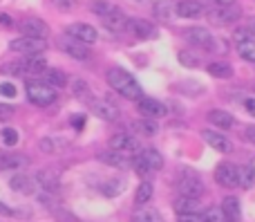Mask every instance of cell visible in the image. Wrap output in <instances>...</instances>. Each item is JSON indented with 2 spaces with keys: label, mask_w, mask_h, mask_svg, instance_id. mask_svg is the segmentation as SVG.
<instances>
[{
  "label": "cell",
  "mask_w": 255,
  "mask_h": 222,
  "mask_svg": "<svg viewBox=\"0 0 255 222\" xmlns=\"http://www.w3.org/2000/svg\"><path fill=\"white\" fill-rule=\"evenodd\" d=\"M7 117H11V108H9V106H0V119H7Z\"/></svg>",
  "instance_id": "obj_49"
},
{
  "label": "cell",
  "mask_w": 255,
  "mask_h": 222,
  "mask_svg": "<svg viewBox=\"0 0 255 222\" xmlns=\"http://www.w3.org/2000/svg\"><path fill=\"white\" fill-rule=\"evenodd\" d=\"M2 139L7 146H16L18 144V133L13 128H2Z\"/></svg>",
  "instance_id": "obj_39"
},
{
  "label": "cell",
  "mask_w": 255,
  "mask_h": 222,
  "mask_svg": "<svg viewBox=\"0 0 255 222\" xmlns=\"http://www.w3.org/2000/svg\"><path fill=\"white\" fill-rule=\"evenodd\" d=\"M36 182H38L40 187L49 189V191H56V189H58V175L54 173V171H38Z\"/></svg>",
  "instance_id": "obj_29"
},
{
  "label": "cell",
  "mask_w": 255,
  "mask_h": 222,
  "mask_svg": "<svg viewBox=\"0 0 255 222\" xmlns=\"http://www.w3.org/2000/svg\"><path fill=\"white\" fill-rule=\"evenodd\" d=\"M134 171H136V173H139L143 180H148L150 175H152V169H150V166L145 164V160H143L141 155H139V157H134Z\"/></svg>",
  "instance_id": "obj_37"
},
{
  "label": "cell",
  "mask_w": 255,
  "mask_h": 222,
  "mask_svg": "<svg viewBox=\"0 0 255 222\" xmlns=\"http://www.w3.org/2000/svg\"><path fill=\"white\" fill-rule=\"evenodd\" d=\"M27 99L40 108H47L56 101V90L45 81H29L27 83Z\"/></svg>",
  "instance_id": "obj_2"
},
{
  "label": "cell",
  "mask_w": 255,
  "mask_h": 222,
  "mask_svg": "<svg viewBox=\"0 0 255 222\" xmlns=\"http://www.w3.org/2000/svg\"><path fill=\"white\" fill-rule=\"evenodd\" d=\"M247 29H249V31H251V36H255V18H253V20H251V22H249V27H247Z\"/></svg>",
  "instance_id": "obj_52"
},
{
  "label": "cell",
  "mask_w": 255,
  "mask_h": 222,
  "mask_svg": "<svg viewBox=\"0 0 255 222\" xmlns=\"http://www.w3.org/2000/svg\"><path fill=\"white\" fill-rule=\"evenodd\" d=\"M244 108H247L249 115L255 117V97H247V99H244Z\"/></svg>",
  "instance_id": "obj_45"
},
{
  "label": "cell",
  "mask_w": 255,
  "mask_h": 222,
  "mask_svg": "<svg viewBox=\"0 0 255 222\" xmlns=\"http://www.w3.org/2000/svg\"><path fill=\"white\" fill-rule=\"evenodd\" d=\"M90 108H92L94 115L101 117V119H106V121H115L117 117H119L117 106L110 103V101H106V99H90Z\"/></svg>",
  "instance_id": "obj_14"
},
{
  "label": "cell",
  "mask_w": 255,
  "mask_h": 222,
  "mask_svg": "<svg viewBox=\"0 0 255 222\" xmlns=\"http://www.w3.org/2000/svg\"><path fill=\"white\" fill-rule=\"evenodd\" d=\"M152 11H154V16H157L159 20L168 22L177 13V2L175 0H157L154 7H152Z\"/></svg>",
  "instance_id": "obj_18"
},
{
  "label": "cell",
  "mask_w": 255,
  "mask_h": 222,
  "mask_svg": "<svg viewBox=\"0 0 255 222\" xmlns=\"http://www.w3.org/2000/svg\"><path fill=\"white\" fill-rule=\"evenodd\" d=\"M20 63H22V72H27V74H43L47 70V63L40 56H27V61Z\"/></svg>",
  "instance_id": "obj_22"
},
{
  "label": "cell",
  "mask_w": 255,
  "mask_h": 222,
  "mask_svg": "<svg viewBox=\"0 0 255 222\" xmlns=\"http://www.w3.org/2000/svg\"><path fill=\"white\" fill-rule=\"evenodd\" d=\"M175 211H177L179 216H181V214H197V211H199V200H197V198H186V196L177 198Z\"/></svg>",
  "instance_id": "obj_24"
},
{
  "label": "cell",
  "mask_w": 255,
  "mask_h": 222,
  "mask_svg": "<svg viewBox=\"0 0 255 222\" xmlns=\"http://www.w3.org/2000/svg\"><path fill=\"white\" fill-rule=\"evenodd\" d=\"M132 222H163V218L159 216V211H154V209H141L134 214Z\"/></svg>",
  "instance_id": "obj_35"
},
{
  "label": "cell",
  "mask_w": 255,
  "mask_h": 222,
  "mask_svg": "<svg viewBox=\"0 0 255 222\" xmlns=\"http://www.w3.org/2000/svg\"><path fill=\"white\" fill-rule=\"evenodd\" d=\"M208 121H211L213 126H217V128H224V130H229V128L235 126L233 115L226 112V110H211L208 112Z\"/></svg>",
  "instance_id": "obj_20"
},
{
  "label": "cell",
  "mask_w": 255,
  "mask_h": 222,
  "mask_svg": "<svg viewBox=\"0 0 255 222\" xmlns=\"http://www.w3.org/2000/svg\"><path fill=\"white\" fill-rule=\"evenodd\" d=\"M61 49L65 54H70L72 58H76V61H88V58H90L88 45L79 43V40L70 38V36H63V38H61Z\"/></svg>",
  "instance_id": "obj_11"
},
{
  "label": "cell",
  "mask_w": 255,
  "mask_h": 222,
  "mask_svg": "<svg viewBox=\"0 0 255 222\" xmlns=\"http://www.w3.org/2000/svg\"><path fill=\"white\" fill-rule=\"evenodd\" d=\"M9 49L18 54H25V56H38L40 52L47 49V40L45 38H31V36H20V38L11 40Z\"/></svg>",
  "instance_id": "obj_3"
},
{
  "label": "cell",
  "mask_w": 255,
  "mask_h": 222,
  "mask_svg": "<svg viewBox=\"0 0 255 222\" xmlns=\"http://www.w3.org/2000/svg\"><path fill=\"white\" fill-rule=\"evenodd\" d=\"M215 180L220 187L224 189H238V169H235L233 164H229V162H222L220 166L215 169Z\"/></svg>",
  "instance_id": "obj_6"
},
{
  "label": "cell",
  "mask_w": 255,
  "mask_h": 222,
  "mask_svg": "<svg viewBox=\"0 0 255 222\" xmlns=\"http://www.w3.org/2000/svg\"><path fill=\"white\" fill-rule=\"evenodd\" d=\"M141 157H143V160H145V164H148L152 171L163 169V157H161V153H159V151H154V148H145V151L141 153Z\"/></svg>",
  "instance_id": "obj_30"
},
{
  "label": "cell",
  "mask_w": 255,
  "mask_h": 222,
  "mask_svg": "<svg viewBox=\"0 0 255 222\" xmlns=\"http://www.w3.org/2000/svg\"><path fill=\"white\" fill-rule=\"evenodd\" d=\"M101 22L108 27L110 31H124L126 29V22H128V18L121 13V9L119 11H115V13H110V16H103L101 18Z\"/></svg>",
  "instance_id": "obj_21"
},
{
  "label": "cell",
  "mask_w": 255,
  "mask_h": 222,
  "mask_svg": "<svg viewBox=\"0 0 255 222\" xmlns=\"http://www.w3.org/2000/svg\"><path fill=\"white\" fill-rule=\"evenodd\" d=\"M18 29L22 36H31V38H47L49 34V27L40 18H25L18 22Z\"/></svg>",
  "instance_id": "obj_5"
},
{
  "label": "cell",
  "mask_w": 255,
  "mask_h": 222,
  "mask_svg": "<svg viewBox=\"0 0 255 222\" xmlns=\"http://www.w3.org/2000/svg\"><path fill=\"white\" fill-rule=\"evenodd\" d=\"M67 36L83 45H94L99 40V31L92 25H88V22H74V25H70L67 27Z\"/></svg>",
  "instance_id": "obj_4"
},
{
  "label": "cell",
  "mask_w": 255,
  "mask_h": 222,
  "mask_svg": "<svg viewBox=\"0 0 255 222\" xmlns=\"http://www.w3.org/2000/svg\"><path fill=\"white\" fill-rule=\"evenodd\" d=\"M54 2H56L61 9H70L72 7V0H54Z\"/></svg>",
  "instance_id": "obj_50"
},
{
  "label": "cell",
  "mask_w": 255,
  "mask_h": 222,
  "mask_svg": "<svg viewBox=\"0 0 255 222\" xmlns=\"http://www.w3.org/2000/svg\"><path fill=\"white\" fill-rule=\"evenodd\" d=\"M54 144H56V142H54V139H49V137H47V139H40V151H43V153H54V151H58Z\"/></svg>",
  "instance_id": "obj_40"
},
{
  "label": "cell",
  "mask_w": 255,
  "mask_h": 222,
  "mask_svg": "<svg viewBox=\"0 0 255 222\" xmlns=\"http://www.w3.org/2000/svg\"><path fill=\"white\" fill-rule=\"evenodd\" d=\"M249 137H251L253 142H255V128H249Z\"/></svg>",
  "instance_id": "obj_53"
},
{
  "label": "cell",
  "mask_w": 255,
  "mask_h": 222,
  "mask_svg": "<svg viewBox=\"0 0 255 222\" xmlns=\"http://www.w3.org/2000/svg\"><path fill=\"white\" fill-rule=\"evenodd\" d=\"M181 63H184V65H190V67H195L197 65V58H193V56H186V52H181Z\"/></svg>",
  "instance_id": "obj_47"
},
{
  "label": "cell",
  "mask_w": 255,
  "mask_h": 222,
  "mask_svg": "<svg viewBox=\"0 0 255 222\" xmlns=\"http://www.w3.org/2000/svg\"><path fill=\"white\" fill-rule=\"evenodd\" d=\"M238 52H240V56H242L244 61L255 63V38L253 36L251 38H247V40H242V43H238Z\"/></svg>",
  "instance_id": "obj_32"
},
{
  "label": "cell",
  "mask_w": 255,
  "mask_h": 222,
  "mask_svg": "<svg viewBox=\"0 0 255 222\" xmlns=\"http://www.w3.org/2000/svg\"><path fill=\"white\" fill-rule=\"evenodd\" d=\"M184 36L188 38V43L197 45V47H206V49L213 47V34L206 27H188L184 31Z\"/></svg>",
  "instance_id": "obj_13"
},
{
  "label": "cell",
  "mask_w": 255,
  "mask_h": 222,
  "mask_svg": "<svg viewBox=\"0 0 255 222\" xmlns=\"http://www.w3.org/2000/svg\"><path fill=\"white\" fill-rule=\"evenodd\" d=\"M27 157L25 155H7V153H0V169H18V166H25Z\"/></svg>",
  "instance_id": "obj_31"
},
{
  "label": "cell",
  "mask_w": 255,
  "mask_h": 222,
  "mask_svg": "<svg viewBox=\"0 0 255 222\" xmlns=\"http://www.w3.org/2000/svg\"><path fill=\"white\" fill-rule=\"evenodd\" d=\"M240 16H242V9L233 7V4L217 7V9H213L211 11V20L215 22V25H231V22H235Z\"/></svg>",
  "instance_id": "obj_12"
},
{
  "label": "cell",
  "mask_w": 255,
  "mask_h": 222,
  "mask_svg": "<svg viewBox=\"0 0 255 222\" xmlns=\"http://www.w3.org/2000/svg\"><path fill=\"white\" fill-rule=\"evenodd\" d=\"M70 121H72V126H74L76 130H81V128L85 126V117H83V115H74Z\"/></svg>",
  "instance_id": "obj_44"
},
{
  "label": "cell",
  "mask_w": 255,
  "mask_h": 222,
  "mask_svg": "<svg viewBox=\"0 0 255 222\" xmlns=\"http://www.w3.org/2000/svg\"><path fill=\"white\" fill-rule=\"evenodd\" d=\"M251 171H253V173H255V160L251 162Z\"/></svg>",
  "instance_id": "obj_54"
},
{
  "label": "cell",
  "mask_w": 255,
  "mask_h": 222,
  "mask_svg": "<svg viewBox=\"0 0 255 222\" xmlns=\"http://www.w3.org/2000/svg\"><path fill=\"white\" fill-rule=\"evenodd\" d=\"M222 214L226 216V220L229 222H240V218H242V207H240V200L238 198H224V202H222Z\"/></svg>",
  "instance_id": "obj_17"
},
{
  "label": "cell",
  "mask_w": 255,
  "mask_h": 222,
  "mask_svg": "<svg viewBox=\"0 0 255 222\" xmlns=\"http://www.w3.org/2000/svg\"><path fill=\"white\" fill-rule=\"evenodd\" d=\"M206 72L215 79H231L233 76V67L229 63H222V61H215V63H208L206 65Z\"/></svg>",
  "instance_id": "obj_23"
},
{
  "label": "cell",
  "mask_w": 255,
  "mask_h": 222,
  "mask_svg": "<svg viewBox=\"0 0 255 222\" xmlns=\"http://www.w3.org/2000/svg\"><path fill=\"white\" fill-rule=\"evenodd\" d=\"M204 220H206V222H229V220H226V216L222 214L220 207H213V209H208V214L204 216Z\"/></svg>",
  "instance_id": "obj_38"
},
{
  "label": "cell",
  "mask_w": 255,
  "mask_h": 222,
  "mask_svg": "<svg viewBox=\"0 0 255 222\" xmlns=\"http://www.w3.org/2000/svg\"><path fill=\"white\" fill-rule=\"evenodd\" d=\"M134 130L136 133H141V135H145V137H152V135H157L159 133V126H157V121L154 119H150V117H145V119H139V121H134Z\"/></svg>",
  "instance_id": "obj_26"
},
{
  "label": "cell",
  "mask_w": 255,
  "mask_h": 222,
  "mask_svg": "<svg viewBox=\"0 0 255 222\" xmlns=\"http://www.w3.org/2000/svg\"><path fill=\"white\" fill-rule=\"evenodd\" d=\"M0 94H2V97H16V88H13L11 83H0Z\"/></svg>",
  "instance_id": "obj_42"
},
{
  "label": "cell",
  "mask_w": 255,
  "mask_h": 222,
  "mask_svg": "<svg viewBox=\"0 0 255 222\" xmlns=\"http://www.w3.org/2000/svg\"><path fill=\"white\" fill-rule=\"evenodd\" d=\"M92 11L97 13L99 18H103V16H110V13L119 11V7H117V4H112V2H108V0H94V2H92Z\"/></svg>",
  "instance_id": "obj_34"
},
{
  "label": "cell",
  "mask_w": 255,
  "mask_h": 222,
  "mask_svg": "<svg viewBox=\"0 0 255 222\" xmlns=\"http://www.w3.org/2000/svg\"><path fill=\"white\" fill-rule=\"evenodd\" d=\"M0 214H2V216H11V218H18V211L11 209V207H7V205H2V202H0Z\"/></svg>",
  "instance_id": "obj_46"
},
{
  "label": "cell",
  "mask_w": 255,
  "mask_h": 222,
  "mask_svg": "<svg viewBox=\"0 0 255 222\" xmlns=\"http://www.w3.org/2000/svg\"><path fill=\"white\" fill-rule=\"evenodd\" d=\"M72 88H74V94H76V97L88 99V101H90V85L85 83V81H81V79L72 81Z\"/></svg>",
  "instance_id": "obj_36"
},
{
  "label": "cell",
  "mask_w": 255,
  "mask_h": 222,
  "mask_svg": "<svg viewBox=\"0 0 255 222\" xmlns=\"http://www.w3.org/2000/svg\"><path fill=\"white\" fill-rule=\"evenodd\" d=\"M204 11V4L197 0H181L177 2V16L179 18H197Z\"/></svg>",
  "instance_id": "obj_19"
},
{
  "label": "cell",
  "mask_w": 255,
  "mask_h": 222,
  "mask_svg": "<svg viewBox=\"0 0 255 222\" xmlns=\"http://www.w3.org/2000/svg\"><path fill=\"white\" fill-rule=\"evenodd\" d=\"M202 137H204V142H206L208 146H213L215 151H220V153H231V151H233L231 139L224 137L222 133H215V130H204Z\"/></svg>",
  "instance_id": "obj_15"
},
{
  "label": "cell",
  "mask_w": 255,
  "mask_h": 222,
  "mask_svg": "<svg viewBox=\"0 0 255 222\" xmlns=\"http://www.w3.org/2000/svg\"><path fill=\"white\" fill-rule=\"evenodd\" d=\"M126 29L130 31L132 36L141 38V40H148V38H152V36H154V27H152V22L143 20V18H128Z\"/></svg>",
  "instance_id": "obj_10"
},
{
  "label": "cell",
  "mask_w": 255,
  "mask_h": 222,
  "mask_svg": "<svg viewBox=\"0 0 255 222\" xmlns=\"http://www.w3.org/2000/svg\"><path fill=\"white\" fill-rule=\"evenodd\" d=\"M9 187H11L13 191H18V193L31 196V193L36 191V180L27 178V175H22V173H18V175H13V178L9 180Z\"/></svg>",
  "instance_id": "obj_16"
},
{
  "label": "cell",
  "mask_w": 255,
  "mask_h": 222,
  "mask_svg": "<svg viewBox=\"0 0 255 222\" xmlns=\"http://www.w3.org/2000/svg\"><path fill=\"white\" fill-rule=\"evenodd\" d=\"M0 25H2V27H11L13 25L11 16H9V13H0Z\"/></svg>",
  "instance_id": "obj_48"
},
{
  "label": "cell",
  "mask_w": 255,
  "mask_h": 222,
  "mask_svg": "<svg viewBox=\"0 0 255 222\" xmlns=\"http://www.w3.org/2000/svg\"><path fill=\"white\" fill-rule=\"evenodd\" d=\"M136 110L141 112L143 117H150V119H157V117H163L166 115V106L157 99H150V97H141L136 99Z\"/></svg>",
  "instance_id": "obj_9"
},
{
  "label": "cell",
  "mask_w": 255,
  "mask_h": 222,
  "mask_svg": "<svg viewBox=\"0 0 255 222\" xmlns=\"http://www.w3.org/2000/svg\"><path fill=\"white\" fill-rule=\"evenodd\" d=\"M152 193H154V187H152V182H141L139 184V189H136V193H134V205H139V207H143V205H148L150 200H152Z\"/></svg>",
  "instance_id": "obj_25"
},
{
  "label": "cell",
  "mask_w": 255,
  "mask_h": 222,
  "mask_svg": "<svg viewBox=\"0 0 255 222\" xmlns=\"http://www.w3.org/2000/svg\"><path fill=\"white\" fill-rule=\"evenodd\" d=\"M177 222H206L204 216H197V214H181Z\"/></svg>",
  "instance_id": "obj_41"
},
{
  "label": "cell",
  "mask_w": 255,
  "mask_h": 222,
  "mask_svg": "<svg viewBox=\"0 0 255 222\" xmlns=\"http://www.w3.org/2000/svg\"><path fill=\"white\" fill-rule=\"evenodd\" d=\"M177 187H179V193L186 198H202L204 196V184L199 178H195V175H181L179 182H177Z\"/></svg>",
  "instance_id": "obj_7"
},
{
  "label": "cell",
  "mask_w": 255,
  "mask_h": 222,
  "mask_svg": "<svg viewBox=\"0 0 255 222\" xmlns=\"http://www.w3.org/2000/svg\"><path fill=\"white\" fill-rule=\"evenodd\" d=\"M233 38H235V40H238V43H242V40L251 38V31H249V29H247V27H242V29H235Z\"/></svg>",
  "instance_id": "obj_43"
},
{
  "label": "cell",
  "mask_w": 255,
  "mask_h": 222,
  "mask_svg": "<svg viewBox=\"0 0 255 222\" xmlns=\"http://www.w3.org/2000/svg\"><path fill=\"white\" fill-rule=\"evenodd\" d=\"M110 148L117 153H136L139 151V139L130 133H117L110 137Z\"/></svg>",
  "instance_id": "obj_8"
},
{
  "label": "cell",
  "mask_w": 255,
  "mask_h": 222,
  "mask_svg": "<svg viewBox=\"0 0 255 222\" xmlns=\"http://www.w3.org/2000/svg\"><path fill=\"white\" fill-rule=\"evenodd\" d=\"M99 160L106 162L108 166H117V169H126L128 166V160L124 157V153H117V151H108V153H101Z\"/></svg>",
  "instance_id": "obj_28"
},
{
  "label": "cell",
  "mask_w": 255,
  "mask_h": 222,
  "mask_svg": "<svg viewBox=\"0 0 255 222\" xmlns=\"http://www.w3.org/2000/svg\"><path fill=\"white\" fill-rule=\"evenodd\" d=\"M106 79H108V83H110V88L117 90L121 97L132 99V101L143 97V90H141V85L134 81V76H132L130 72L121 70V67H112Z\"/></svg>",
  "instance_id": "obj_1"
},
{
  "label": "cell",
  "mask_w": 255,
  "mask_h": 222,
  "mask_svg": "<svg viewBox=\"0 0 255 222\" xmlns=\"http://www.w3.org/2000/svg\"><path fill=\"white\" fill-rule=\"evenodd\" d=\"M238 184L242 189H253L255 187V173L251 171V166H242V169H238Z\"/></svg>",
  "instance_id": "obj_33"
},
{
  "label": "cell",
  "mask_w": 255,
  "mask_h": 222,
  "mask_svg": "<svg viewBox=\"0 0 255 222\" xmlns=\"http://www.w3.org/2000/svg\"><path fill=\"white\" fill-rule=\"evenodd\" d=\"M43 74H45V83H49L52 88H63V85L67 83L65 72H61V70H54V67H47V70H45Z\"/></svg>",
  "instance_id": "obj_27"
},
{
  "label": "cell",
  "mask_w": 255,
  "mask_h": 222,
  "mask_svg": "<svg viewBox=\"0 0 255 222\" xmlns=\"http://www.w3.org/2000/svg\"><path fill=\"white\" fill-rule=\"evenodd\" d=\"M217 4H220V7H226V4H233L235 0H215Z\"/></svg>",
  "instance_id": "obj_51"
}]
</instances>
